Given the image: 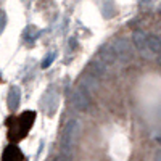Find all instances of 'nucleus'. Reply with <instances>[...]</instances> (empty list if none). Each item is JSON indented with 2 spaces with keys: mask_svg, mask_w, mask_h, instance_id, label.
Masks as SVG:
<instances>
[{
  "mask_svg": "<svg viewBox=\"0 0 161 161\" xmlns=\"http://www.w3.org/2000/svg\"><path fill=\"white\" fill-rule=\"evenodd\" d=\"M2 161H26V156L15 143H10L2 153Z\"/></svg>",
  "mask_w": 161,
  "mask_h": 161,
  "instance_id": "nucleus-2",
  "label": "nucleus"
},
{
  "mask_svg": "<svg viewBox=\"0 0 161 161\" xmlns=\"http://www.w3.org/2000/svg\"><path fill=\"white\" fill-rule=\"evenodd\" d=\"M36 111H24L19 116H10L5 119L7 137L10 143H18L28 137V134L36 121Z\"/></svg>",
  "mask_w": 161,
  "mask_h": 161,
  "instance_id": "nucleus-1",
  "label": "nucleus"
},
{
  "mask_svg": "<svg viewBox=\"0 0 161 161\" xmlns=\"http://www.w3.org/2000/svg\"><path fill=\"white\" fill-rule=\"evenodd\" d=\"M156 161H161V152L158 153V159H156Z\"/></svg>",
  "mask_w": 161,
  "mask_h": 161,
  "instance_id": "nucleus-4",
  "label": "nucleus"
},
{
  "mask_svg": "<svg viewBox=\"0 0 161 161\" xmlns=\"http://www.w3.org/2000/svg\"><path fill=\"white\" fill-rule=\"evenodd\" d=\"M5 24H7V18H5V13H3V11H0V32L3 31Z\"/></svg>",
  "mask_w": 161,
  "mask_h": 161,
  "instance_id": "nucleus-3",
  "label": "nucleus"
},
{
  "mask_svg": "<svg viewBox=\"0 0 161 161\" xmlns=\"http://www.w3.org/2000/svg\"><path fill=\"white\" fill-rule=\"evenodd\" d=\"M159 44H161V36H159Z\"/></svg>",
  "mask_w": 161,
  "mask_h": 161,
  "instance_id": "nucleus-5",
  "label": "nucleus"
}]
</instances>
